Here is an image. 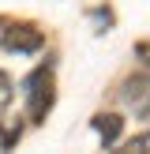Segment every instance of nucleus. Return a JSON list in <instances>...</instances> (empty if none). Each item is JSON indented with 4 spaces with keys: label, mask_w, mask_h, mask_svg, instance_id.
I'll use <instances>...</instances> for the list:
<instances>
[{
    "label": "nucleus",
    "mask_w": 150,
    "mask_h": 154,
    "mask_svg": "<svg viewBox=\"0 0 150 154\" xmlns=\"http://www.w3.org/2000/svg\"><path fill=\"white\" fill-rule=\"evenodd\" d=\"M94 128H98V135H101L105 143H116V135H120V128H124V120H120L116 113H105V117L94 120Z\"/></svg>",
    "instance_id": "nucleus-4"
},
{
    "label": "nucleus",
    "mask_w": 150,
    "mask_h": 154,
    "mask_svg": "<svg viewBox=\"0 0 150 154\" xmlns=\"http://www.w3.org/2000/svg\"><path fill=\"white\" fill-rule=\"evenodd\" d=\"M49 109H52V72L49 68H38L26 79V117L38 124V120H45Z\"/></svg>",
    "instance_id": "nucleus-1"
},
{
    "label": "nucleus",
    "mask_w": 150,
    "mask_h": 154,
    "mask_svg": "<svg viewBox=\"0 0 150 154\" xmlns=\"http://www.w3.org/2000/svg\"><path fill=\"white\" fill-rule=\"evenodd\" d=\"M8 102H11V79H8V75L0 72V109H4Z\"/></svg>",
    "instance_id": "nucleus-5"
},
{
    "label": "nucleus",
    "mask_w": 150,
    "mask_h": 154,
    "mask_svg": "<svg viewBox=\"0 0 150 154\" xmlns=\"http://www.w3.org/2000/svg\"><path fill=\"white\" fill-rule=\"evenodd\" d=\"M128 105H131L139 117L150 113V79H128Z\"/></svg>",
    "instance_id": "nucleus-3"
},
{
    "label": "nucleus",
    "mask_w": 150,
    "mask_h": 154,
    "mask_svg": "<svg viewBox=\"0 0 150 154\" xmlns=\"http://www.w3.org/2000/svg\"><path fill=\"white\" fill-rule=\"evenodd\" d=\"M135 57H139V60H146V64H150V42H139V45H135Z\"/></svg>",
    "instance_id": "nucleus-6"
},
{
    "label": "nucleus",
    "mask_w": 150,
    "mask_h": 154,
    "mask_svg": "<svg viewBox=\"0 0 150 154\" xmlns=\"http://www.w3.org/2000/svg\"><path fill=\"white\" fill-rule=\"evenodd\" d=\"M45 42V34L30 23H19V26H8L4 30V49L8 53H38Z\"/></svg>",
    "instance_id": "nucleus-2"
}]
</instances>
